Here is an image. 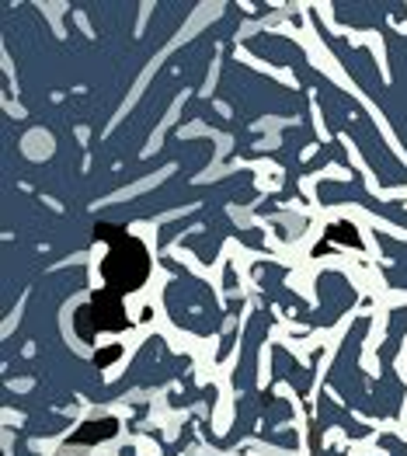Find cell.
<instances>
[{
  "instance_id": "6da1fadb",
  "label": "cell",
  "mask_w": 407,
  "mask_h": 456,
  "mask_svg": "<svg viewBox=\"0 0 407 456\" xmlns=\"http://www.w3.org/2000/svg\"><path fill=\"white\" fill-rule=\"evenodd\" d=\"M98 240H109V255L102 262V279H105V289L126 297V293H136L150 275V255L147 248L126 233L122 227H109V224H98L94 227Z\"/></svg>"
},
{
  "instance_id": "7a4b0ae2",
  "label": "cell",
  "mask_w": 407,
  "mask_h": 456,
  "mask_svg": "<svg viewBox=\"0 0 407 456\" xmlns=\"http://www.w3.org/2000/svg\"><path fill=\"white\" fill-rule=\"evenodd\" d=\"M126 324H129V314L122 306V297L111 289H98L91 304L77 310V335L84 342H91L98 331H126Z\"/></svg>"
},
{
  "instance_id": "3957f363",
  "label": "cell",
  "mask_w": 407,
  "mask_h": 456,
  "mask_svg": "<svg viewBox=\"0 0 407 456\" xmlns=\"http://www.w3.org/2000/svg\"><path fill=\"white\" fill-rule=\"evenodd\" d=\"M115 432H118V421L115 419H94V421H84L74 436H70V443L74 446H94V443L111 439Z\"/></svg>"
},
{
  "instance_id": "277c9868",
  "label": "cell",
  "mask_w": 407,
  "mask_h": 456,
  "mask_svg": "<svg viewBox=\"0 0 407 456\" xmlns=\"http://www.w3.org/2000/svg\"><path fill=\"white\" fill-rule=\"evenodd\" d=\"M331 248H359V230L352 227V224H334V227L324 233L317 255H324V251H331Z\"/></svg>"
},
{
  "instance_id": "5b68a950",
  "label": "cell",
  "mask_w": 407,
  "mask_h": 456,
  "mask_svg": "<svg viewBox=\"0 0 407 456\" xmlns=\"http://www.w3.org/2000/svg\"><path fill=\"white\" fill-rule=\"evenodd\" d=\"M118 355H122V352L111 345V348H102V352H98V359H94V362H98V366H109V362H115Z\"/></svg>"
}]
</instances>
